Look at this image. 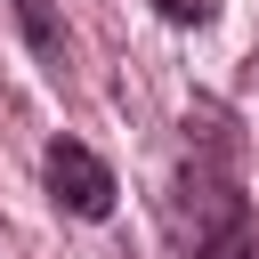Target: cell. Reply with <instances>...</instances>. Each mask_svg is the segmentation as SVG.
<instances>
[{
  "label": "cell",
  "instance_id": "1",
  "mask_svg": "<svg viewBox=\"0 0 259 259\" xmlns=\"http://www.w3.org/2000/svg\"><path fill=\"white\" fill-rule=\"evenodd\" d=\"M40 178H49V194H57V210H73V219H113V170L81 146V138H49V154H40Z\"/></svg>",
  "mask_w": 259,
  "mask_h": 259
},
{
  "label": "cell",
  "instance_id": "2",
  "mask_svg": "<svg viewBox=\"0 0 259 259\" xmlns=\"http://www.w3.org/2000/svg\"><path fill=\"white\" fill-rule=\"evenodd\" d=\"M170 219H178V235H194V251H202L210 235H227V227L251 219V210H243V194H235L227 170H202V162H194V170L178 178V194H170Z\"/></svg>",
  "mask_w": 259,
  "mask_h": 259
},
{
  "label": "cell",
  "instance_id": "3",
  "mask_svg": "<svg viewBox=\"0 0 259 259\" xmlns=\"http://www.w3.org/2000/svg\"><path fill=\"white\" fill-rule=\"evenodd\" d=\"M8 8H16V24H24V40H32V57L65 81V73H73V40H65L57 8H49V0H8Z\"/></svg>",
  "mask_w": 259,
  "mask_h": 259
},
{
  "label": "cell",
  "instance_id": "4",
  "mask_svg": "<svg viewBox=\"0 0 259 259\" xmlns=\"http://www.w3.org/2000/svg\"><path fill=\"white\" fill-rule=\"evenodd\" d=\"M194 259H259V219H235L227 235H210Z\"/></svg>",
  "mask_w": 259,
  "mask_h": 259
},
{
  "label": "cell",
  "instance_id": "5",
  "mask_svg": "<svg viewBox=\"0 0 259 259\" xmlns=\"http://www.w3.org/2000/svg\"><path fill=\"white\" fill-rule=\"evenodd\" d=\"M170 24H210V0H154Z\"/></svg>",
  "mask_w": 259,
  "mask_h": 259
}]
</instances>
